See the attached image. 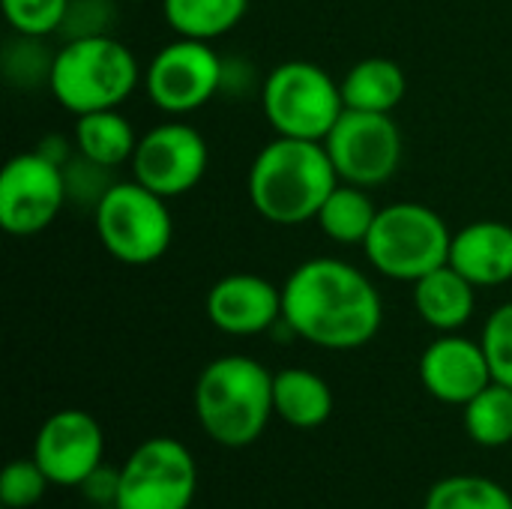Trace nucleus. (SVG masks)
I'll return each instance as SVG.
<instances>
[{
	"mask_svg": "<svg viewBox=\"0 0 512 509\" xmlns=\"http://www.w3.org/2000/svg\"><path fill=\"white\" fill-rule=\"evenodd\" d=\"M282 318L294 336L318 348L354 351L378 336L384 303L366 273L348 261L312 258L285 279Z\"/></svg>",
	"mask_w": 512,
	"mask_h": 509,
	"instance_id": "nucleus-1",
	"label": "nucleus"
},
{
	"mask_svg": "<svg viewBox=\"0 0 512 509\" xmlns=\"http://www.w3.org/2000/svg\"><path fill=\"white\" fill-rule=\"evenodd\" d=\"M339 186L324 141L276 138L249 168V201L273 225H306L318 219L327 195Z\"/></svg>",
	"mask_w": 512,
	"mask_h": 509,
	"instance_id": "nucleus-2",
	"label": "nucleus"
},
{
	"mask_svg": "<svg viewBox=\"0 0 512 509\" xmlns=\"http://www.w3.org/2000/svg\"><path fill=\"white\" fill-rule=\"evenodd\" d=\"M195 414L210 441L228 450L252 447L273 411V375L252 357L228 354L204 366L195 384Z\"/></svg>",
	"mask_w": 512,
	"mask_h": 509,
	"instance_id": "nucleus-3",
	"label": "nucleus"
},
{
	"mask_svg": "<svg viewBox=\"0 0 512 509\" xmlns=\"http://www.w3.org/2000/svg\"><path fill=\"white\" fill-rule=\"evenodd\" d=\"M138 60L120 39L84 36L69 39L54 51L51 93L75 117L120 108L138 87Z\"/></svg>",
	"mask_w": 512,
	"mask_h": 509,
	"instance_id": "nucleus-4",
	"label": "nucleus"
},
{
	"mask_svg": "<svg viewBox=\"0 0 512 509\" xmlns=\"http://www.w3.org/2000/svg\"><path fill=\"white\" fill-rule=\"evenodd\" d=\"M453 234L447 222L426 204L399 201L378 210L363 243L369 264L396 282H417L450 264Z\"/></svg>",
	"mask_w": 512,
	"mask_h": 509,
	"instance_id": "nucleus-5",
	"label": "nucleus"
},
{
	"mask_svg": "<svg viewBox=\"0 0 512 509\" xmlns=\"http://www.w3.org/2000/svg\"><path fill=\"white\" fill-rule=\"evenodd\" d=\"M261 108L276 135L324 141L345 114V99L342 84L327 69L309 60H288L264 78Z\"/></svg>",
	"mask_w": 512,
	"mask_h": 509,
	"instance_id": "nucleus-6",
	"label": "nucleus"
},
{
	"mask_svg": "<svg viewBox=\"0 0 512 509\" xmlns=\"http://www.w3.org/2000/svg\"><path fill=\"white\" fill-rule=\"evenodd\" d=\"M165 201L168 198L138 180H117L93 210V225L105 252L129 267L159 261L174 237V222Z\"/></svg>",
	"mask_w": 512,
	"mask_h": 509,
	"instance_id": "nucleus-7",
	"label": "nucleus"
},
{
	"mask_svg": "<svg viewBox=\"0 0 512 509\" xmlns=\"http://www.w3.org/2000/svg\"><path fill=\"white\" fill-rule=\"evenodd\" d=\"M198 465L177 438H150L120 468L114 509H192Z\"/></svg>",
	"mask_w": 512,
	"mask_h": 509,
	"instance_id": "nucleus-8",
	"label": "nucleus"
},
{
	"mask_svg": "<svg viewBox=\"0 0 512 509\" xmlns=\"http://www.w3.org/2000/svg\"><path fill=\"white\" fill-rule=\"evenodd\" d=\"M222 66L210 42L177 36L153 54L144 75L147 96L165 114H192L222 93Z\"/></svg>",
	"mask_w": 512,
	"mask_h": 509,
	"instance_id": "nucleus-9",
	"label": "nucleus"
},
{
	"mask_svg": "<svg viewBox=\"0 0 512 509\" xmlns=\"http://www.w3.org/2000/svg\"><path fill=\"white\" fill-rule=\"evenodd\" d=\"M342 183L363 189L387 183L402 162V132L390 114L345 108L339 123L324 138Z\"/></svg>",
	"mask_w": 512,
	"mask_h": 509,
	"instance_id": "nucleus-10",
	"label": "nucleus"
},
{
	"mask_svg": "<svg viewBox=\"0 0 512 509\" xmlns=\"http://www.w3.org/2000/svg\"><path fill=\"white\" fill-rule=\"evenodd\" d=\"M63 165L39 150L12 156L0 171V225L12 237L45 231L66 204Z\"/></svg>",
	"mask_w": 512,
	"mask_h": 509,
	"instance_id": "nucleus-11",
	"label": "nucleus"
},
{
	"mask_svg": "<svg viewBox=\"0 0 512 509\" xmlns=\"http://www.w3.org/2000/svg\"><path fill=\"white\" fill-rule=\"evenodd\" d=\"M207 141L189 123H162L138 138L132 156V180L162 198H177L195 189L207 171Z\"/></svg>",
	"mask_w": 512,
	"mask_h": 509,
	"instance_id": "nucleus-12",
	"label": "nucleus"
},
{
	"mask_svg": "<svg viewBox=\"0 0 512 509\" xmlns=\"http://www.w3.org/2000/svg\"><path fill=\"white\" fill-rule=\"evenodd\" d=\"M33 459L51 480V486L81 489V483L105 459V435L96 417L78 408L51 414L33 441Z\"/></svg>",
	"mask_w": 512,
	"mask_h": 509,
	"instance_id": "nucleus-13",
	"label": "nucleus"
},
{
	"mask_svg": "<svg viewBox=\"0 0 512 509\" xmlns=\"http://www.w3.org/2000/svg\"><path fill=\"white\" fill-rule=\"evenodd\" d=\"M420 381L432 399L465 408L495 378L480 342L444 333L441 339L426 345L420 357Z\"/></svg>",
	"mask_w": 512,
	"mask_h": 509,
	"instance_id": "nucleus-14",
	"label": "nucleus"
},
{
	"mask_svg": "<svg viewBox=\"0 0 512 509\" xmlns=\"http://www.w3.org/2000/svg\"><path fill=\"white\" fill-rule=\"evenodd\" d=\"M204 312L228 336H261L282 321V288L255 273H231L210 288Z\"/></svg>",
	"mask_w": 512,
	"mask_h": 509,
	"instance_id": "nucleus-15",
	"label": "nucleus"
},
{
	"mask_svg": "<svg viewBox=\"0 0 512 509\" xmlns=\"http://www.w3.org/2000/svg\"><path fill=\"white\" fill-rule=\"evenodd\" d=\"M450 264L477 288L507 285L512 279V228L498 219H480L453 234Z\"/></svg>",
	"mask_w": 512,
	"mask_h": 509,
	"instance_id": "nucleus-16",
	"label": "nucleus"
},
{
	"mask_svg": "<svg viewBox=\"0 0 512 509\" xmlns=\"http://www.w3.org/2000/svg\"><path fill=\"white\" fill-rule=\"evenodd\" d=\"M414 306L417 315L438 333L462 330L477 306V285L468 282L453 264L432 270L429 276L414 282Z\"/></svg>",
	"mask_w": 512,
	"mask_h": 509,
	"instance_id": "nucleus-17",
	"label": "nucleus"
},
{
	"mask_svg": "<svg viewBox=\"0 0 512 509\" xmlns=\"http://www.w3.org/2000/svg\"><path fill=\"white\" fill-rule=\"evenodd\" d=\"M273 411L294 429H318L333 414V390L309 369H282L273 375Z\"/></svg>",
	"mask_w": 512,
	"mask_h": 509,
	"instance_id": "nucleus-18",
	"label": "nucleus"
},
{
	"mask_svg": "<svg viewBox=\"0 0 512 509\" xmlns=\"http://www.w3.org/2000/svg\"><path fill=\"white\" fill-rule=\"evenodd\" d=\"M408 93V75L390 57H366L348 69L342 78L345 108L390 114Z\"/></svg>",
	"mask_w": 512,
	"mask_h": 509,
	"instance_id": "nucleus-19",
	"label": "nucleus"
},
{
	"mask_svg": "<svg viewBox=\"0 0 512 509\" xmlns=\"http://www.w3.org/2000/svg\"><path fill=\"white\" fill-rule=\"evenodd\" d=\"M135 147L138 135L117 108L81 114L75 123V150L105 168H120L123 162H132Z\"/></svg>",
	"mask_w": 512,
	"mask_h": 509,
	"instance_id": "nucleus-20",
	"label": "nucleus"
},
{
	"mask_svg": "<svg viewBox=\"0 0 512 509\" xmlns=\"http://www.w3.org/2000/svg\"><path fill=\"white\" fill-rule=\"evenodd\" d=\"M249 9V0H162L168 27L177 36L213 42L231 33Z\"/></svg>",
	"mask_w": 512,
	"mask_h": 509,
	"instance_id": "nucleus-21",
	"label": "nucleus"
},
{
	"mask_svg": "<svg viewBox=\"0 0 512 509\" xmlns=\"http://www.w3.org/2000/svg\"><path fill=\"white\" fill-rule=\"evenodd\" d=\"M375 216H378V207L372 204V198L366 195L363 186L339 183L327 195L324 207L318 210V225L333 243H342V246L360 243L363 246L375 225Z\"/></svg>",
	"mask_w": 512,
	"mask_h": 509,
	"instance_id": "nucleus-22",
	"label": "nucleus"
},
{
	"mask_svg": "<svg viewBox=\"0 0 512 509\" xmlns=\"http://www.w3.org/2000/svg\"><path fill=\"white\" fill-rule=\"evenodd\" d=\"M465 432L474 444L498 450L512 444V387L492 381L465 405Z\"/></svg>",
	"mask_w": 512,
	"mask_h": 509,
	"instance_id": "nucleus-23",
	"label": "nucleus"
},
{
	"mask_svg": "<svg viewBox=\"0 0 512 509\" xmlns=\"http://www.w3.org/2000/svg\"><path fill=\"white\" fill-rule=\"evenodd\" d=\"M423 509H512V495L489 477L456 474L429 489Z\"/></svg>",
	"mask_w": 512,
	"mask_h": 509,
	"instance_id": "nucleus-24",
	"label": "nucleus"
},
{
	"mask_svg": "<svg viewBox=\"0 0 512 509\" xmlns=\"http://www.w3.org/2000/svg\"><path fill=\"white\" fill-rule=\"evenodd\" d=\"M45 36H21L12 39L3 51V69H6V81L12 87H42L51 81V66H54V54L42 45Z\"/></svg>",
	"mask_w": 512,
	"mask_h": 509,
	"instance_id": "nucleus-25",
	"label": "nucleus"
},
{
	"mask_svg": "<svg viewBox=\"0 0 512 509\" xmlns=\"http://www.w3.org/2000/svg\"><path fill=\"white\" fill-rule=\"evenodd\" d=\"M63 180H66V198L78 207L96 210V204L108 195V189L117 183L114 168H105L84 153H72L69 162L63 165Z\"/></svg>",
	"mask_w": 512,
	"mask_h": 509,
	"instance_id": "nucleus-26",
	"label": "nucleus"
},
{
	"mask_svg": "<svg viewBox=\"0 0 512 509\" xmlns=\"http://www.w3.org/2000/svg\"><path fill=\"white\" fill-rule=\"evenodd\" d=\"M51 480L36 465V459H15L0 477V504L3 509H30L45 498Z\"/></svg>",
	"mask_w": 512,
	"mask_h": 509,
	"instance_id": "nucleus-27",
	"label": "nucleus"
},
{
	"mask_svg": "<svg viewBox=\"0 0 512 509\" xmlns=\"http://www.w3.org/2000/svg\"><path fill=\"white\" fill-rule=\"evenodd\" d=\"M69 0H3L9 27L21 36H51L60 30Z\"/></svg>",
	"mask_w": 512,
	"mask_h": 509,
	"instance_id": "nucleus-28",
	"label": "nucleus"
},
{
	"mask_svg": "<svg viewBox=\"0 0 512 509\" xmlns=\"http://www.w3.org/2000/svg\"><path fill=\"white\" fill-rule=\"evenodd\" d=\"M117 3L120 0H69L57 33L63 36V42L84 36H108L111 24L117 21Z\"/></svg>",
	"mask_w": 512,
	"mask_h": 509,
	"instance_id": "nucleus-29",
	"label": "nucleus"
},
{
	"mask_svg": "<svg viewBox=\"0 0 512 509\" xmlns=\"http://www.w3.org/2000/svg\"><path fill=\"white\" fill-rule=\"evenodd\" d=\"M483 351H486V360H489V369H492V378L498 384H507L512 387V303L498 306L486 327H483V339H480Z\"/></svg>",
	"mask_w": 512,
	"mask_h": 509,
	"instance_id": "nucleus-30",
	"label": "nucleus"
},
{
	"mask_svg": "<svg viewBox=\"0 0 512 509\" xmlns=\"http://www.w3.org/2000/svg\"><path fill=\"white\" fill-rule=\"evenodd\" d=\"M117 486H120V471L99 465L84 483L81 492L90 504H114L117 501Z\"/></svg>",
	"mask_w": 512,
	"mask_h": 509,
	"instance_id": "nucleus-31",
	"label": "nucleus"
},
{
	"mask_svg": "<svg viewBox=\"0 0 512 509\" xmlns=\"http://www.w3.org/2000/svg\"><path fill=\"white\" fill-rule=\"evenodd\" d=\"M36 150H39L42 156H48L51 162H57V165H66L69 156H72V144H69L63 135H48V138H42Z\"/></svg>",
	"mask_w": 512,
	"mask_h": 509,
	"instance_id": "nucleus-32",
	"label": "nucleus"
},
{
	"mask_svg": "<svg viewBox=\"0 0 512 509\" xmlns=\"http://www.w3.org/2000/svg\"><path fill=\"white\" fill-rule=\"evenodd\" d=\"M120 3H141V0H120Z\"/></svg>",
	"mask_w": 512,
	"mask_h": 509,
	"instance_id": "nucleus-33",
	"label": "nucleus"
}]
</instances>
